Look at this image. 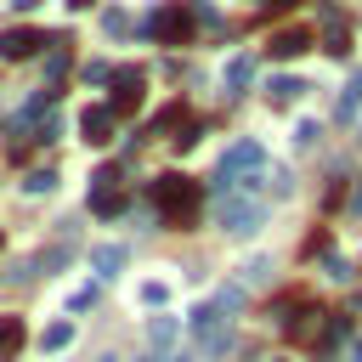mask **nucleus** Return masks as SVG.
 Here are the masks:
<instances>
[{
  "label": "nucleus",
  "mask_w": 362,
  "mask_h": 362,
  "mask_svg": "<svg viewBox=\"0 0 362 362\" xmlns=\"http://www.w3.org/2000/svg\"><path fill=\"white\" fill-rule=\"evenodd\" d=\"M260 221H266V209L260 204H249V198H221V232H232V238H249V232H260Z\"/></svg>",
  "instance_id": "obj_4"
},
{
  "label": "nucleus",
  "mask_w": 362,
  "mask_h": 362,
  "mask_svg": "<svg viewBox=\"0 0 362 362\" xmlns=\"http://www.w3.org/2000/svg\"><path fill=\"white\" fill-rule=\"evenodd\" d=\"M96 362H119V356H113V351H107V356H96Z\"/></svg>",
  "instance_id": "obj_28"
},
{
  "label": "nucleus",
  "mask_w": 362,
  "mask_h": 362,
  "mask_svg": "<svg viewBox=\"0 0 362 362\" xmlns=\"http://www.w3.org/2000/svg\"><path fill=\"white\" fill-rule=\"evenodd\" d=\"M305 45H311L305 28H283V34H272V57H300Z\"/></svg>",
  "instance_id": "obj_12"
},
{
  "label": "nucleus",
  "mask_w": 362,
  "mask_h": 362,
  "mask_svg": "<svg viewBox=\"0 0 362 362\" xmlns=\"http://www.w3.org/2000/svg\"><path fill=\"white\" fill-rule=\"evenodd\" d=\"M351 356H356V362H362V339H356V351H351Z\"/></svg>",
  "instance_id": "obj_26"
},
{
  "label": "nucleus",
  "mask_w": 362,
  "mask_h": 362,
  "mask_svg": "<svg viewBox=\"0 0 362 362\" xmlns=\"http://www.w3.org/2000/svg\"><path fill=\"white\" fill-rule=\"evenodd\" d=\"M11 6H17V11H40L45 0H11Z\"/></svg>",
  "instance_id": "obj_25"
},
{
  "label": "nucleus",
  "mask_w": 362,
  "mask_h": 362,
  "mask_svg": "<svg viewBox=\"0 0 362 362\" xmlns=\"http://www.w3.org/2000/svg\"><path fill=\"white\" fill-rule=\"evenodd\" d=\"M136 107H141V74L119 68L113 74V113H136Z\"/></svg>",
  "instance_id": "obj_8"
},
{
  "label": "nucleus",
  "mask_w": 362,
  "mask_h": 362,
  "mask_svg": "<svg viewBox=\"0 0 362 362\" xmlns=\"http://www.w3.org/2000/svg\"><path fill=\"white\" fill-rule=\"evenodd\" d=\"M322 272H328L334 283H351V260H345V255H328V260H322Z\"/></svg>",
  "instance_id": "obj_22"
},
{
  "label": "nucleus",
  "mask_w": 362,
  "mask_h": 362,
  "mask_svg": "<svg viewBox=\"0 0 362 362\" xmlns=\"http://www.w3.org/2000/svg\"><path fill=\"white\" fill-rule=\"evenodd\" d=\"M272 96H277V102H300V96H305V79H288V74H277V79H272Z\"/></svg>",
  "instance_id": "obj_17"
},
{
  "label": "nucleus",
  "mask_w": 362,
  "mask_h": 362,
  "mask_svg": "<svg viewBox=\"0 0 362 362\" xmlns=\"http://www.w3.org/2000/svg\"><path fill=\"white\" fill-rule=\"evenodd\" d=\"M260 164H266V147H260V141H238V147L221 158V170H215V198H226L232 181H238L243 170H260Z\"/></svg>",
  "instance_id": "obj_3"
},
{
  "label": "nucleus",
  "mask_w": 362,
  "mask_h": 362,
  "mask_svg": "<svg viewBox=\"0 0 362 362\" xmlns=\"http://www.w3.org/2000/svg\"><path fill=\"white\" fill-rule=\"evenodd\" d=\"M68 345H74V322H51V328L40 334V351H45V356H57V351H68Z\"/></svg>",
  "instance_id": "obj_14"
},
{
  "label": "nucleus",
  "mask_w": 362,
  "mask_h": 362,
  "mask_svg": "<svg viewBox=\"0 0 362 362\" xmlns=\"http://www.w3.org/2000/svg\"><path fill=\"white\" fill-rule=\"evenodd\" d=\"M328 328H334V317H328L322 305H300V317H288V334H294L300 345H317V339H328Z\"/></svg>",
  "instance_id": "obj_6"
},
{
  "label": "nucleus",
  "mask_w": 362,
  "mask_h": 362,
  "mask_svg": "<svg viewBox=\"0 0 362 362\" xmlns=\"http://www.w3.org/2000/svg\"><path fill=\"white\" fill-rule=\"evenodd\" d=\"M68 6H74V11H79V6H90V0H68Z\"/></svg>",
  "instance_id": "obj_27"
},
{
  "label": "nucleus",
  "mask_w": 362,
  "mask_h": 362,
  "mask_svg": "<svg viewBox=\"0 0 362 362\" xmlns=\"http://www.w3.org/2000/svg\"><path fill=\"white\" fill-rule=\"evenodd\" d=\"M175 334H181V322H175L170 311H158V317L147 322V345H153V351H170V345H175Z\"/></svg>",
  "instance_id": "obj_11"
},
{
  "label": "nucleus",
  "mask_w": 362,
  "mask_h": 362,
  "mask_svg": "<svg viewBox=\"0 0 362 362\" xmlns=\"http://www.w3.org/2000/svg\"><path fill=\"white\" fill-rule=\"evenodd\" d=\"M90 209H96V215H113V209H119V187H96V192H90Z\"/></svg>",
  "instance_id": "obj_19"
},
{
  "label": "nucleus",
  "mask_w": 362,
  "mask_h": 362,
  "mask_svg": "<svg viewBox=\"0 0 362 362\" xmlns=\"http://www.w3.org/2000/svg\"><path fill=\"white\" fill-rule=\"evenodd\" d=\"M153 204H158L175 226H187V221H192V209L204 204V187H198L192 175H158V181H153Z\"/></svg>",
  "instance_id": "obj_1"
},
{
  "label": "nucleus",
  "mask_w": 362,
  "mask_h": 362,
  "mask_svg": "<svg viewBox=\"0 0 362 362\" xmlns=\"http://www.w3.org/2000/svg\"><path fill=\"white\" fill-rule=\"evenodd\" d=\"M90 272H96V277H119V272H124V249H119V243H96V249H90Z\"/></svg>",
  "instance_id": "obj_10"
},
{
  "label": "nucleus",
  "mask_w": 362,
  "mask_h": 362,
  "mask_svg": "<svg viewBox=\"0 0 362 362\" xmlns=\"http://www.w3.org/2000/svg\"><path fill=\"white\" fill-rule=\"evenodd\" d=\"M192 339H198V356H204V362L226 356V351H232V317H226L221 305H198V311H192Z\"/></svg>",
  "instance_id": "obj_2"
},
{
  "label": "nucleus",
  "mask_w": 362,
  "mask_h": 362,
  "mask_svg": "<svg viewBox=\"0 0 362 362\" xmlns=\"http://www.w3.org/2000/svg\"><path fill=\"white\" fill-rule=\"evenodd\" d=\"M249 74H255V68H249V57H232V62H226V85H243Z\"/></svg>",
  "instance_id": "obj_23"
},
{
  "label": "nucleus",
  "mask_w": 362,
  "mask_h": 362,
  "mask_svg": "<svg viewBox=\"0 0 362 362\" xmlns=\"http://www.w3.org/2000/svg\"><path fill=\"white\" fill-rule=\"evenodd\" d=\"M317 136H322V124H311V119H305V124L294 130V147H300V153H311V147H317Z\"/></svg>",
  "instance_id": "obj_21"
},
{
  "label": "nucleus",
  "mask_w": 362,
  "mask_h": 362,
  "mask_svg": "<svg viewBox=\"0 0 362 362\" xmlns=\"http://www.w3.org/2000/svg\"><path fill=\"white\" fill-rule=\"evenodd\" d=\"M136 300H141V305H158V311H164V305H170V283H158V277H153V283H141V288H136Z\"/></svg>",
  "instance_id": "obj_18"
},
{
  "label": "nucleus",
  "mask_w": 362,
  "mask_h": 362,
  "mask_svg": "<svg viewBox=\"0 0 362 362\" xmlns=\"http://www.w3.org/2000/svg\"><path fill=\"white\" fill-rule=\"evenodd\" d=\"M238 283H243V288H266V283H272V260H266V255L243 260V266H238Z\"/></svg>",
  "instance_id": "obj_13"
},
{
  "label": "nucleus",
  "mask_w": 362,
  "mask_h": 362,
  "mask_svg": "<svg viewBox=\"0 0 362 362\" xmlns=\"http://www.w3.org/2000/svg\"><path fill=\"white\" fill-rule=\"evenodd\" d=\"M17 187H23V192H28V198H45V192H51V187H57V170H28V175H23V181H17Z\"/></svg>",
  "instance_id": "obj_16"
},
{
  "label": "nucleus",
  "mask_w": 362,
  "mask_h": 362,
  "mask_svg": "<svg viewBox=\"0 0 362 362\" xmlns=\"http://www.w3.org/2000/svg\"><path fill=\"white\" fill-rule=\"evenodd\" d=\"M192 23H198V17H192V6H164V11L153 17V34H158L164 45H181V40L192 34Z\"/></svg>",
  "instance_id": "obj_5"
},
{
  "label": "nucleus",
  "mask_w": 362,
  "mask_h": 362,
  "mask_svg": "<svg viewBox=\"0 0 362 362\" xmlns=\"http://www.w3.org/2000/svg\"><path fill=\"white\" fill-rule=\"evenodd\" d=\"M40 45H45V34H40V28H6V34H0V57H6V62L40 57Z\"/></svg>",
  "instance_id": "obj_7"
},
{
  "label": "nucleus",
  "mask_w": 362,
  "mask_h": 362,
  "mask_svg": "<svg viewBox=\"0 0 362 362\" xmlns=\"http://www.w3.org/2000/svg\"><path fill=\"white\" fill-rule=\"evenodd\" d=\"M113 102H96V107H85L79 113V130H85V141H107V130H113Z\"/></svg>",
  "instance_id": "obj_9"
},
{
  "label": "nucleus",
  "mask_w": 362,
  "mask_h": 362,
  "mask_svg": "<svg viewBox=\"0 0 362 362\" xmlns=\"http://www.w3.org/2000/svg\"><path fill=\"white\" fill-rule=\"evenodd\" d=\"M96 305V283H79V288H68V311H90Z\"/></svg>",
  "instance_id": "obj_20"
},
{
  "label": "nucleus",
  "mask_w": 362,
  "mask_h": 362,
  "mask_svg": "<svg viewBox=\"0 0 362 362\" xmlns=\"http://www.w3.org/2000/svg\"><path fill=\"white\" fill-rule=\"evenodd\" d=\"M23 351V317H0V362Z\"/></svg>",
  "instance_id": "obj_15"
},
{
  "label": "nucleus",
  "mask_w": 362,
  "mask_h": 362,
  "mask_svg": "<svg viewBox=\"0 0 362 362\" xmlns=\"http://www.w3.org/2000/svg\"><path fill=\"white\" fill-rule=\"evenodd\" d=\"M164 362H187V356H164Z\"/></svg>",
  "instance_id": "obj_29"
},
{
  "label": "nucleus",
  "mask_w": 362,
  "mask_h": 362,
  "mask_svg": "<svg viewBox=\"0 0 362 362\" xmlns=\"http://www.w3.org/2000/svg\"><path fill=\"white\" fill-rule=\"evenodd\" d=\"M102 28H107V34H124V28H130V17H124V11H119V6H113V11H107V17H102Z\"/></svg>",
  "instance_id": "obj_24"
}]
</instances>
